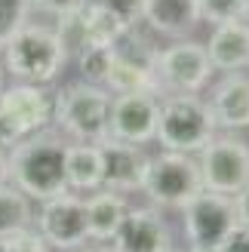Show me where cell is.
<instances>
[{"instance_id": "obj_23", "label": "cell", "mask_w": 249, "mask_h": 252, "mask_svg": "<svg viewBox=\"0 0 249 252\" xmlns=\"http://www.w3.org/2000/svg\"><path fill=\"white\" fill-rule=\"evenodd\" d=\"M28 12H31L28 0H0V49H3L9 43V37L28 22Z\"/></svg>"}, {"instance_id": "obj_33", "label": "cell", "mask_w": 249, "mask_h": 252, "mask_svg": "<svg viewBox=\"0 0 249 252\" xmlns=\"http://www.w3.org/2000/svg\"><path fill=\"white\" fill-rule=\"evenodd\" d=\"M172 252H188V249H172Z\"/></svg>"}, {"instance_id": "obj_2", "label": "cell", "mask_w": 249, "mask_h": 252, "mask_svg": "<svg viewBox=\"0 0 249 252\" xmlns=\"http://www.w3.org/2000/svg\"><path fill=\"white\" fill-rule=\"evenodd\" d=\"M0 53H3V71H9L19 83H34V86L56 83L71 59L56 28L28 22L9 37V43Z\"/></svg>"}, {"instance_id": "obj_34", "label": "cell", "mask_w": 249, "mask_h": 252, "mask_svg": "<svg viewBox=\"0 0 249 252\" xmlns=\"http://www.w3.org/2000/svg\"><path fill=\"white\" fill-rule=\"evenodd\" d=\"M246 25H249V12H246Z\"/></svg>"}, {"instance_id": "obj_11", "label": "cell", "mask_w": 249, "mask_h": 252, "mask_svg": "<svg viewBox=\"0 0 249 252\" xmlns=\"http://www.w3.org/2000/svg\"><path fill=\"white\" fill-rule=\"evenodd\" d=\"M160 95L151 93H129L111 98L108 114V138L126 145H148L157 135V117H160Z\"/></svg>"}, {"instance_id": "obj_4", "label": "cell", "mask_w": 249, "mask_h": 252, "mask_svg": "<svg viewBox=\"0 0 249 252\" xmlns=\"http://www.w3.org/2000/svg\"><path fill=\"white\" fill-rule=\"evenodd\" d=\"M213 135H216V120H213L209 105L200 98V93L169 95L166 102H160L154 138L163 145V151L197 157Z\"/></svg>"}, {"instance_id": "obj_9", "label": "cell", "mask_w": 249, "mask_h": 252, "mask_svg": "<svg viewBox=\"0 0 249 252\" xmlns=\"http://www.w3.org/2000/svg\"><path fill=\"white\" fill-rule=\"evenodd\" d=\"M34 231L46 240L49 249H59V252L83 249L90 243L83 197H77L74 191H65L59 197L43 200L37 216H34Z\"/></svg>"}, {"instance_id": "obj_8", "label": "cell", "mask_w": 249, "mask_h": 252, "mask_svg": "<svg viewBox=\"0 0 249 252\" xmlns=\"http://www.w3.org/2000/svg\"><path fill=\"white\" fill-rule=\"evenodd\" d=\"M203 191L234 197L249 182V145L237 135H213L197 154Z\"/></svg>"}, {"instance_id": "obj_26", "label": "cell", "mask_w": 249, "mask_h": 252, "mask_svg": "<svg viewBox=\"0 0 249 252\" xmlns=\"http://www.w3.org/2000/svg\"><path fill=\"white\" fill-rule=\"evenodd\" d=\"M28 3L34 9H43V12H49V16H56V19H65L74 9H80L86 0H28Z\"/></svg>"}, {"instance_id": "obj_13", "label": "cell", "mask_w": 249, "mask_h": 252, "mask_svg": "<svg viewBox=\"0 0 249 252\" xmlns=\"http://www.w3.org/2000/svg\"><path fill=\"white\" fill-rule=\"evenodd\" d=\"M102 188L117 194H135L145 188V175H148V163L151 157L145 154L142 145H126V142H114L105 138L102 145Z\"/></svg>"}, {"instance_id": "obj_22", "label": "cell", "mask_w": 249, "mask_h": 252, "mask_svg": "<svg viewBox=\"0 0 249 252\" xmlns=\"http://www.w3.org/2000/svg\"><path fill=\"white\" fill-rule=\"evenodd\" d=\"M200 3V22L209 25H228V22H246L249 0H197Z\"/></svg>"}, {"instance_id": "obj_7", "label": "cell", "mask_w": 249, "mask_h": 252, "mask_svg": "<svg viewBox=\"0 0 249 252\" xmlns=\"http://www.w3.org/2000/svg\"><path fill=\"white\" fill-rule=\"evenodd\" d=\"M206 46L197 40H176L166 49H157L154 59V77L160 83V93L166 95H191L200 93L213 80Z\"/></svg>"}, {"instance_id": "obj_3", "label": "cell", "mask_w": 249, "mask_h": 252, "mask_svg": "<svg viewBox=\"0 0 249 252\" xmlns=\"http://www.w3.org/2000/svg\"><path fill=\"white\" fill-rule=\"evenodd\" d=\"M111 95L105 86L93 83H68L53 95V123L62 138L71 142L102 145L108 138Z\"/></svg>"}, {"instance_id": "obj_20", "label": "cell", "mask_w": 249, "mask_h": 252, "mask_svg": "<svg viewBox=\"0 0 249 252\" xmlns=\"http://www.w3.org/2000/svg\"><path fill=\"white\" fill-rule=\"evenodd\" d=\"M34 228V206L16 185H0V240L16 231Z\"/></svg>"}, {"instance_id": "obj_6", "label": "cell", "mask_w": 249, "mask_h": 252, "mask_svg": "<svg viewBox=\"0 0 249 252\" xmlns=\"http://www.w3.org/2000/svg\"><path fill=\"white\" fill-rule=\"evenodd\" d=\"M154 206H166V209H182L191 197L203 191L200 185V166L197 157L191 154H176V151H160L148 163V175H145V188Z\"/></svg>"}, {"instance_id": "obj_21", "label": "cell", "mask_w": 249, "mask_h": 252, "mask_svg": "<svg viewBox=\"0 0 249 252\" xmlns=\"http://www.w3.org/2000/svg\"><path fill=\"white\" fill-rule=\"evenodd\" d=\"M77 71L83 83H93V86H105L108 74H111V65H114V46H98V43H86L80 46L77 53Z\"/></svg>"}, {"instance_id": "obj_14", "label": "cell", "mask_w": 249, "mask_h": 252, "mask_svg": "<svg viewBox=\"0 0 249 252\" xmlns=\"http://www.w3.org/2000/svg\"><path fill=\"white\" fill-rule=\"evenodd\" d=\"M216 129H249V74H225L209 95Z\"/></svg>"}, {"instance_id": "obj_25", "label": "cell", "mask_w": 249, "mask_h": 252, "mask_svg": "<svg viewBox=\"0 0 249 252\" xmlns=\"http://www.w3.org/2000/svg\"><path fill=\"white\" fill-rule=\"evenodd\" d=\"M0 252H53L46 246V240L34 228H25V231H16L0 240Z\"/></svg>"}, {"instance_id": "obj_29", "label": "cell", "mask_w": 249, "mask_h": 252, "mask_svg": "<svg viewBox=\"0 0 249 252\" xmlns=\"http://www.w3.org/2000/svg\"><path fill=\"white\" fill-rule=\"evenodd\" d=\"M9 182V151L0 148V185Z\"/></svg>"}, {"instance_id": "obj_19", "label": "cell", "mask_w": 249, "mask_h": 252, "mask_svg": "<svg viewBox=\"0 0 249 252\" xmlns=\"http://www.w3.org/2000/svg\"><path fill=\"white\" fill-rule=\"evenodd\" d=\"M105 90L111 95H129V93H151V95H163L160 93V83L154 77V71L139 62H129L114 53V65L105 80Z\"/></svg>"}, {"instance_id": "obj_24", "label": "cell", "mask_w": 249, "mask_h": 252, "mask_svg": "<svg viewBox=\"0 0 249 252\" xmlns=\"http://www.w3.org/2000/svg\"><path fill=\"white\" fill-rule=\"evenodd\" d=\"M102 9H108L123 28H139L142 25V9H145V0H93Z\"/></svg>"}, {"instance_id": "obj_15", "label": "cell", "mask_w": 249, "mask_h": 252, "mask_svg": "<svg viewBox=\"0 0 249 252\" xmlns=\"http://www.w3.org/2000/svg\"><path fill=\"white\" fill-rule=\"evenodd\" d=\"M206 46L209 65L213 71L234 74L249 68V25L246 22H228V25H213V34Z\"/></svg>"}, {"instance_id": "obj_10", "label": "cell", "mask_w": 249, "mask_h": 252, "mask_svg": "<svg viewBox=\"0 0 249 252\" xmlns=\"http://www.w3.org/2000/svg\"><path fill=\"white\" fill-rule=\"evenodd\" d=\"M185 212V240L191 246H221L228 234L237 228V212H234V200L225 194L200 191L182 206Z\"/></svg>"}, {"instance_id": "obj_18", "label": "cell", "mask_w": 249, "mask_h": 252, "mask_svg": "<svg viewBox=\"0 0 249 252\" xmlns=\"http://www.w3.org/2000/svg\"><path fill=\"white\" fill-rule=\"evenodd\" d=\"M102 148L90 142H71L65 148V182L74 194H93L102 188Z\"/></svg>"}, {"instance_id": "obj_12", "label": "cell", "mask_w": 249, "mask_h": 252, "mask_svg": "<svg viewBox=\"0 0 249 252\" xmlns=\"http://www.w3.org/2000/svg\"><path fill=\"white\" fill-rule=\"evenodd\" d=\"M111 252H172V231L157 206H139L123 216L117 234L108 243Z\"/></svg>"}, {"instance_id": "obj_32", "label": "cell", "mask_w": 249, "mask_h": 252, "mask_svg": "<svg viewBox=\"0 0 249 252\" xmlns=\"http://www.w3.org/2000/svg\"><path fill=\"white\" fill-rule=\"evenodd\" d=\"M0 90H3V65H0Z\"/></svg>"}, {"instance_id": "obj_17", "label": "cell", "mask_w": 249, "mask_h": 252, "mask_svg": "<svg viewBox=\"0 0 249 252\" xmlns=\"http://www.w3.org/2000/svg\"><path fill=\"white\" fill-rule=\"evenodd\" d=\"M86 206V228H90V240L95 243H111V237L117 234L123 216L129 212L126 197L108 188H98L90 197H83Z\"/></svg>"}, {"instance_id": "obj_28", "label": "cell", "mask_w": 249, "mask_h": 252, "mask_svg": "<svg viewBox=\"0 0 249 252\" xmlns=\"http://www.w3.org/2000/svg\"><path fill=\"white\" fill-rule=\"evenodd\" d=\"M231 200H234V212H237V221H240V224H249V182H246Z\"/></svg>"}, {"instance_id": "obj_1", "label": "cell", "mask_w": 249, "mask_h": 252, "mask_svg": "<svg viewBox=\"0 0 249 252\" xmlns=\"http://www.w3.org/2000/svg\"><path fill=\"white\" fill-rule=\"evenodd\" d=\"M65 138L49 129L16 142L9 148V185H16L31 203L65 194Z\"/></svg>"}, {"instance_id": "obj_30", "label": "cell", "mask_w": 249, "mask_h": 252, "mask_svg": "<svg viewBox=\"0 0 249 252\" xmlns=\"http://www.w3.org/2000/svg\"><path fill=\"white\" fill-rule=\"evenodd\" d=\"M188 252H225L221 246H191Z\"/></svg>"}, {"instance_id": "obj_27", "label": "cell", "mask_w": 249, "mask_h": 252, "mask_svg": "<svg viewBox=\"0 0 249 252\" xmlns=\"http://www.w3.org/2000/svg\"><path fill=\"white\" fill-rule=\"evenodd\" d=\"M221 249L225 252H249V224H237L228 234V240L221 243Z\"/></svg>"}, {"instance_id": "obj_5", "label": "cell", "mask_w": 249, "mask_h": 252, "mask_svg": "<svg viewBox=\"0 0 249 252\" xmlns=\"http://www.w3.org/2000/svg\"><path fill=\"white\" fill-rule=\"evenodd\" d=\"M53 123V95L34 83H12L0 90V148H12Z\"/></svg>"}, {"instance_id": "obj_16", "label": "cell", "mask_w": 249, "mask_h": 252, "mask_svg": "<svg viewBox=\"0 0 249 252\" xmlns=\"http://www.w3.org/2000/svg\"><path fill=\"white\" fill-rule=\"evenodd\" d=\"M142 22L154 34L185 40L200 25V3L197 0H145Z\"/></svg>"}, {"instance_id": "obj_31", "label": "cell", "mask_w": 249, "mask_h": 252, "mask_svg": "<svg viewBox=\"0 0 249 252\" xmlns=\"http://www.w3.org/2000/svg\"><path fill=\"white\" fill-rule=\"evenodd\" d=\"M77 252H111V249H77Z\"/></svg>"}]
</instances>
